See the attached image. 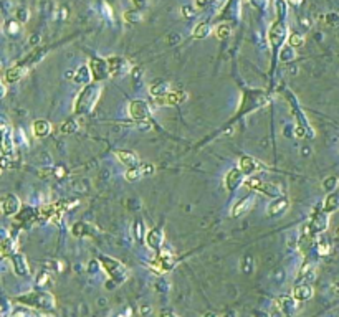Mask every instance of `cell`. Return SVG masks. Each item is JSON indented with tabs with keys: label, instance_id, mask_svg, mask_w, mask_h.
<instances>
[{
	"label": "cell",
	"instance_id": "obj_1",
	"mask_svg": "<svg viewBox=\"0 0 339 317\" xmlns=\"http://www.w3.org/2000/svg\"><path fill=\"white\" fill-rule=\"evenodd\" d=\"M101 89L103 88L99 83H93V85L86 86L75 99V107H73L75 114H86V112L93 111V107L96 106L99 96H101Z\"/></svg>",
	"mask_w": 339,
	"mask_h": 317
},
{
	"label": "cell",
	"instance_id": "obj_2",
	"mask_svg": "<svg viewBox=\"0 0 339 317\" xmlns=\"http://www.w3.org/2000/svg\"><path fill=\"white\" fill-rule=\"evenodd\" d=\"M99 263H101V268L106 271V275L110 276V279L114 281L116 284H123L124 281H128L129 269L121 261H118V259L103 254V256H99Z\"/></svg>",
	"mask_w": 339,
	"mask_h": 317
},
{
	"label": "cell",
	"instance_id": "obj_3",
	"mask_svg": "<svg viewBox=\"0 0 339 317\" xmlns=\"http://www.w3.org/2000/svg\"><path fill=\"white\" fill-rule=\"evenodd\" d=\"M15 301L23 304V306H32V307H37V309H42V311L53 309L55 302H56L55 297L51 296L50 293H46V291H35V293H30V294H25V296L17 297Z\"/></svg>",
	"mask_w": 339,
	"mask_h": 317
},
{
	"label": "cell",
	"instance_id": "obj_4",
	"mask_svg": "<svg viewBox=\"0 0 339 317\" xmlns=\"http://www.w3.org/2000/svg\"><path fill=\"white\" fill-rule=\"evenodd\" d=\"M128 112L133 117V121H136V123H144V121L151 119V107L142 99H134V101L129 103Z\"/></svg>",
	"mask_w": 339,
	"mask_h": 317
},
{
	"label": "cell",
	"instance_id": "obj_5",
	"mask_svg": "<svg viewBox=\"0 0 339 317\" xmlns=\"http://www.w3.org/2000/svg\"><path fill=\"white\" fill-rule=\"evenodd\" d=\"M245 185L249 187L250 190H256V192H260V193H265L267 197L278 198V195H280L278 185L268 184V182H263L262 179H256V177H249V179H245Z\"/></svg>",
	"mask_w": 339,
	"mask_h": 317
},
{
	"label": "cell",
	"instance_id": "obj_6",
	"mask_svg": "<svg viewBox=\"0 0 339 317\" xmlns=\"http://www.w3.org/2000/svg\"><path fill=\"white\" fill-rule=\"evenodd\" d=\"M149 264H151V268H154L158 273H167L176 266V258H174V254L171 251H159L158 258L153 259Z\"/></svg>",
	"mask_w": 339,
	"mask_h": 317
},
{
	"label": "cell",
	"instance_id": "obj_7",
	"mask_svg": "<svg viewBox=\"0 0 339 317\" xmlns=\"http://www.w3.org/2000/svg\"><path fill=\"white\" fill-rule=\"evenodd\" d=\"M3 137H2V169H7L10 155L14 154V136L7 124L2 126Z\"/></svg>",
	"mask_w": 339,
	"mask_h": 317
},
{
	"label": "cell",
	"instance_id": "obj_8",
	"mask_svg": "<svg viewBox=\"0 0 339 317\" xmlns=\"http://www.w3.org/2000/svg\"><path fill=\"white\" fill-rule=\"evenodd\" d=\"M328 225H329V218H328V213L323 210V211H315L310 220V233L311 236H316V234H321L323 232L328 230Z\"/></svg>",
	"mask_w": 339,
	"mask_h": 317
},
{
	"label": "cell",
	"instance_id": "obj_9",
	"mask_svg": "<svg viewBox=\"0 0 339 317\" xmlns=\"http://www.w3.org/2000/svg\"><path fill=\"white\" fill-rule=\"evenodd\" d=\"M106 63L108 69H110V76L113 78L124 76L131 69V64L126 62L124 58H121V56H110V58H106Z\"/></svg>",
	"mask_w": 339,
	"mask_h": 317
},
{
	"label": "cell",
	"instance_id": "obj_10",
	"mask_svg": "<svg viewBox=\"0 0 339 317\" xmlns=\"http://www.w3.org/2000/svg\"><path fill=\"white\" fill-rule=\"evenodd\" d=\"M238 167H240V170L245 173V175H253V173L263 170L265 164L260 162L258 159L251 157V155H243L240 159V162H238Z\"/></svg>",
	"mask_w": 339,
	"mask_h": 317
},
{
	"label": "cell",
	"instance_id": "obj_11",
	"mask_svg": "<svg viewBox=\"0 0 339 317\" xmlns=\"http://www.w3.org/2000/svg\"><path fill=\"white\" fill-rule=\"evenodd\" d=\"M0 208H2V213L7 216H14L20 211V198L14 193H7L5 197L2 198V203H0Z\"/></svg>",
	"mask_w": 339,
	"mask_h": 317
},
{
	"label": "cell",
	"instance_id": "obj_12",
	"mask_svg": "<svg viewBox=\"0 0 339 317\" xmlns=\"http://www.w3.org/2000/svg\"><path fill=\"white\" fill-rule=\"evenodd\" d=\"M224 184L228 190H235L238 189L242 184H245V173L240 170V167L230 169V170L225 173Z\"/></svg>",
	"mask_w": 339,
	"mask_h": 317
},
{
	"label": "cell",
	"instance_id": "obj_13",
	"mask_svg": "<svg viewBox=\"0 0 339 317\" xmlns=\"http://www.w3.org/2000/svg\"><path fill=\"white\" fill-rule=\"evenodd\" d=\"M187 93L184 91H171L167 96L162 98H156V104L158 106H177V104L187 101Z\"/></svg>",
	"mask_w": 339,
	"mask_h": 317
},
{
	"label": "cell",
	"instance_id": "obj_14",
	"mask_svg": "<svg viewBox=\"0 0 339 317\" xmlns=\"http://www.w3.org/2000/svg\"><path fill=\"white\" fill-rule=\"evenodd\" d=\"M146 243L151 250L159 251L160 246L164 245V230L160 227H154L151 228L146 234Z\"/></svg>",
	"mask_w": 339,
	"mask_h": 317
},
{
	"label": "cell",
	"instance_id": "obj_15",
	"mask_svg": "<svg viewBox=\"0 0 339 317\" xmlns=\"http://www.w3.org/2000/svg\"><path fill=\"white\" fill-rule=\"evenodd\" d=\"M90 69H91V75H93V80L99 83L101 80H104L108 75H110V69H108V63L106 60H93L90 63Z\"/></svg>",
	"mask_w": 339,
	"mask_h": 317
},
{
	"label": "cell",
	"instance_id": "obj_16",
	"mask_svg": "<svg viewBox=\"0 0 339 317\" xmlns=\"http://www.w3.org/2000/svg\"><path fill=\"white\" fill-rule=\"evenodd\" d=\"M255 205V197L253 195H249V197H243L242 200H238L235 203V207L232 208V216H242L253 208Z\"/></svg>",
	"mask_w": 339,
	"mask_h": 317
},
{
	"label": "cell",
	"instance_id": "obj_17",
	"mask_svg": "<svg viewBox=\"0 0 339 317\" xmlns=\"http://www.w3.org/2000/svg\"><path fill=\"white\" fill-rule=\"evenodd\" d=\"M172 91V86L171 83H167V81L164 80H158L154 81L153 85L149 86V94L153 98H162V96H167L169 93Z\"/></svg>",
	"mask_w": 339,
	"mask_h": 317
},
{
	"label": "cell",
	"instance_id": "obj_18",
	"mask_svg": "<svg viewBox=\"0 0 339 317\" xmlns=\"http://www.w3.org/2000/svg\"><path fill=\"white\" fill-rule=\"evenodd\" d=\"M296 302H298L296 299L291 296H280L276 299V304H278V307H280V311L286 316L294 314V311H296V307H298Z\"/></svg>",
	"mask_w": 339,
	"mask_h": 317
},
{
	"label": "cell",
	"instance_id": "obj_19",
	"mask_svg": "<svg viewBox=\"0 0 339 317\" xmlns=\"http://www.w3.org/2000/svg\"><path fill=\"white\" fill-rule=\"evenodd\" d=\"M12 268H14L17 276H25L28 275V266H27V258L22 253H14L12 254Z\"/></svg>",
	"mask_w": 339,
	"mask_h": 317
},
{
	"label": "cell",
	"instance_id": "obj_20",
	"mask_svg": "<svg viewBox=\"0 0 339 317\" xmlns=\"http://www.w3.org/2000/svg\"><path fill=\"white\" fill-rule=\"evenodd\" d=\"M288 207H290L288 198H286V197H278L270 203V205H268V215H270V216L281 215L283 211L288 210Z\"/></svg>",
	"mask_w": 339,
	"mask_h": 317
},
{
	"label": "cell",
	"instance_id": "obj_21",
	"mask_svg": "<svg viewBox=\"0 0 339 317\" xmlns=\"http://www.w3.org/2000/svg\"><path fill=\"white\" fill-rule=\"evenodd\" d=\"M51 129H53V126L46 119H37L32 124V132L35 137H46L51 132Z\"/></svg>",
	"mask_w": 339,
	"mask_h": 317
},
{
	"label": "cell",
	"instance_id": "obj_22",
	"mask_svg": "<svg viewBox=\"0 0 339 317\" xmlns=\"http://www.w3.org/2000/svg\"><path fill=\"white\" fill-rule=\"evenodd\" d=\"M116 157L119 159V162H123L128 167H134L139 162V155L134 150H128V149L116 150Z\"/></svg>",
	"mask_w": 339,
	"mask_h": 317
},
{
	"label": "cell",
	"instance_id": "obj_23",
	"mask_svg": "<svg viewBox=\"0 0 339 317\" xmlns=\"http://www.w3.org/2000/svg\"><path fill=\"white\" fill-rule=\"evenodd\" d=\"M293 297L296 299L298 302H305L308 299L313 297V288L311 284L308 283H303V284H298L296 288L293 291Z\"/></svg>",
	"mask_w": 339,
	"mask_h": 317
},
{
	"label": "cell",
	"instance_id": "obj_24",
	"mask_svg": "<svg viewBox=\"0 0 339 317\" xmlns=\"http://www.w3.org/2000/svg\"><path fill=\"white\" fill-rule=\"evenodd\" d=\"M323 210L328 215H331V213H334V211L339 210V192L328 193V197H326L324 202H323Z\"/></svg>",
	"mask_w": 339,
	"mask_h": 317
},
{
	"label": "cell",
	"instance_id": "obj_25",
	"mask_svg": "<svg viewBox=\"0 0 339 317\" xmlns=\"http://www.w3.org/2000/svg\"><path fill=\"white\" fill-rule=\"evenodd\" d=\"M268 38H270L271 45L273 46H278L285 38V27L281 23H275L273 27L270 28V33H268Z\"/></svg>",
	"mask_w": 339,
	"mask_h": 317
},
{
	"label": "cell",
	"instance_id": "obj_26",
	"mask_svg": "<svg viewBox=\"0 0 339 317\" xmlns=\"http://www.w3.org/2000/svg\"><path fill=\"white\" fill-rule=\"evenodd\" d=\"M91 78H93L91 69L86 68V66H81L80 69H76L75 76H73V81H75V83H80V85H90Z\"/></svg>",
	"mask_w": 339,
	"mask_h": 317
},
{
	"label": "cell",
	"instance_id": "obj_27",
	"mask_svg": "<svg viewBox=\"0 0 339 317\" xmlns=\"http://www.w3.org/2000/svg\"><path fill=\"white\" fill-rule=\"evenodd\" d=\"M25 75V69L20 66H14V68H8L5 71V76H3V81L7 83H17L22 76Z\"/></svg>",
	"mask_w": 339,
	"mask_h": 317
},
{
	"label": "cell",
	"instance_id": "obj_28",
	"mask_svg": "<svg viewBox=\"0 0 339 317\" xmlns=\"http://www.w3.org/2000/svg\"><path fill=\"white\" fill-rule=\"evenodd\" d=\"M80 129V123L76 119H68L67 123H63L60 126V132L62 134H73Z\"/></svg>",
	"mask_w": 339,
	"mask_h": 317
},
{
	"label": "cell",
	"instance_id": "obj_29",
	"mask_svg": "<svg viewBox=\"0 0 339 317\" xmlns=\"http://www.w3.org/2000/svg\"><path fill=\"white\" fill-rule=\"evenodd\" d=\"M144 175V173H142V170H141V167H129L128 170H126V173H124V179L128 180V182H136V180H139L141 179V177Z\"/></svg>",
	"mask_w": 339,
	"mask_h": 317
},
{
	"label": "cell",
	"instance_id": "obj_30",
	"mask_svg": "<svg viewBox=\"0 0 339 317\" xmlns=\"http://www.w3.org/2000/svg\"><path fill=\"white\" fill-rule=\"evenodd\" d=\"M338 185H339V179H338L336 175L326 177V179L323 180V189H324V190H326V192H328V193H331V192H336Z\"/></svg>",
	"mask_w": 339,
	"mask_h": 317
},
{
	"label": "cell",
	"instance_id": "obj_31",
	"mask_svg": "<svg viewBox=\"0 0 339 317\" xmlns=\"http://www.w3.org/2000/svg\"><path fill=\"white\" fill-rule=\"evenodd\" d=\"M301 276H303V279H306V281H315V277H316V268L313 266V264H305V268L301 269Z\"/></svg>",
	"mask_w": 339,
	"mask_h": 317
},
{
	"label": "cell",
	"instance_id": "obj_32",
	"mask_svg": "<svg viewBox=\"0 0 339 317\" xmlns=\"http://www.w3.org/2000/svg\"><path fill=\"white\" fill-rule=\"evenodd\" d=\"M208 33H210V27H208L207 23L197 25V27L194 28V32H192V35H194L195 38H205Z\"/></svg>",
	"mask_w": 339,
	"mask_h": 317
},
{
	"label": "cell",
	"instance_id": "obj_33",
	"mask_svg": "<svg viewBox=\"0 0 339 317\" xmlns=\"http://www.w3.org/2000/svg\"><path fill=\"white\" fill-rule=\"evenodd\" d=\"M0 250H2V254H3V256L14 253V241H12L10 238H3V240H2V245H0Z\"/></svg>",
	"mask_w": 339,
	"mask_h": 317
},
{
	"label": "cell",
	"instance_id": "obj_34",
	"mask_svg": "<svg viewBox=\"0 0 339 317\" xmlns=\"http://www.w3.org/2000/svg\"><path fill=\"white\" fill-rule=\"evenodd\" d=\"M71 233L75 234V236H85V234L88 233V228H86V223H76V225H73Z\"/></svg>",
	"mask_w": 339,
	"mask_h": 317
},
{
	"label": "cell",
	"instance_id": "obj_35",
	"mask_svg": "<svg viewBox=\"0 0 339 317\" xmlns=\"http://www.w3.org/2000/svg\"><path fill=\"white\" fill-rule=\"evenodd\" d=\"M124 19L133 23V21H141V20H142V15L139 14L137 10H128V12L124 14Z\"/></svg>",
	"mask_w": 339,
	"mask_h": 317
},
{
	"label": "cell",
	"instance_id": "obj_36",
	"mask_svg": "<svg viewBox=\"0 0 339 317\" xmlns=\"http://www.w3.org/2000/svg\"><path fill=\"white\" fill-rule=\"evenodd\" d=\"M215 35L220 38V40H225V38L230 35V27H228V25H219V27H217Z\"/></svg>",
	"mask_w": 339,
	"mask_h": 317
},
{
	"label": "cell",
	"instance_id": "obj_37",
	"mask_svg": "<svg viewBox=\"0 0 339 317\" xmlns=\"http://www.w3.org/2000/svg\"><path fill=\"white\" fill-rule=\"evenodd\" d=\"M303 40H305V38L299 33H291L288 42H290V46H299V45H303Z\"/></svg>",
	"mask_w": 339,
	"mask_h": 317
},
{
	"label": "cell",
	"instance_id": "obj_38",
	"mask_svg": "<svg viewBox=\"0 0 339 317\" xmlns=\"http://www.w3.org/2000/svg\"><path fill=\"white\" fill-rule=\"evenodd\" d=\"M293 58H294V51L291 50V46H290V48H285L283 51H281V55H280V60H281V62H286V63L291 62Z\"/></svg>",
	"mask_w": 339,
	"mask_h": 317
},
{
	"label": "cell",
	"instance_id": "obj_39",
	"mask_svg": "<svg viewBox=\"0 0 339 317\" xmlns=\"http://www.w3.org/2000/svg\"><path fill=\"white\" fill-rule=\"evenodd\" d=\"M20 30V27H19V23H17V21H14V20H10V21H7V25H5V32L8 33V35H14V33H17Z\"/></svg>",
	"mask_w": 339,
	"mask_h": 317
},
{
	"label": "cell",
	"instance_id": "obj_40",
	"mask_svg": "<svg viewBox=\"0 0 339 317\" xmlns=\"http://www.w3.org/2000/svg\"><path fill=\"white\" fill-rule=\"evenodd\" d=\"M136 238L137 240H144V225H142V220L136 221Z\"/></svg>",
	"mask_w": 339,
	"mask_h": 317
},
{
	"label": "cell",
	"instance_id": "obj_41",
	"mask_svg": "<svg viewBox=\"0 0 339 317\" xmlns=\"http://www.w3.org/2000/svg\"><path fill=\"white\" fill-rule=\"evenodd\" d=\"M141 170H142V173H144V175H154L156 167L151 162H146V164H142V166H141Z\"/></svg>",
	"mask_w": 339,
	"mask_h": 317
},
{
	"label": "cell",
	"instance_id": "obj_42",
	"mask_svg": "<svg viewBox=\"0 0 339 317\" xmlns=\"http://www.w3.org/2000/svg\"><path fill=\"white\" fill-rule=\"evenodd\" d=\"M318 251H319V254H328L329 251H331V245H329V243H326V241H319L318 243Z\"/></svg>",
	"mask_w": 339,
	"mask_h": 317
},
{
	"label": "cell",
	"instance_id": "obj_43",
	"mask_svg": "<svg viewBox=\"0 0 339 317\" xmlns=\"http://www.w3.org/2000/svg\"><path fill=\"white\" fill-rule=\"evenodd\" d=\"M156 288H158L159 291H169V283L164 277H159V281L156 283Z\"/></svg>",
	"mask_w": 339,
	"mask_h": 317
},
{
	"label": "cell",
	"instance_id": "obj_44",
	"mask_svg": "<svg viewBox=\"0 0 339 317\" xmlns=\"http://www.w3.org/2000/svg\"><path fill=\"white\" fill-rule=\"evenodd\" d=\"M159 317H179L172 309H160Z\"/></svg>",
	"mask_w": 339,
	"mask_h": 317
},
{
	"label": "cell",
	"instance_id": "obj_45",
	"mask_svg": "<svg viewBox=\"0 0 339 317\" xmlns=\"http://www.w3.org/2000/svg\"><path fill=\"white\" fill-rule=\"evenodd\" d=\"M12 317H30V316H28V311L19 309V311H14V312H12Z\"/></svg>",
	"mask_w": 339,
	"mask_h": 317
},
{
	"label": "cell",
	"instance_id": "obj_46",
	"mask_svg": "<svg viewBox=\"0 0 339 317\" xmlns=\"http://www.w3.org/2000/svg\"><path fill=\"white\" fill-rule=\"evenodd\" d=\"M250 261H253V259H251V256L247 254L245 256V273H251V271H253V268H250Z\"/></svg>",
	"mask_w": 339,
	"mask_h": 317
},
{
	"label": "cell",
	"instance_id": "obj_47",
	"mask_svg": "<svg viewBox=\"0 0 339 317\" xmlns=\"http://www.w3.org/2000/svg\"><path fill=\"white\" fill-rule=\"evenodd\" d=\"M17 12H19V17H20L22 21H27V19H28V12L25 10V8H19Z\"/></svg>",
	"mask_w": 339,
	"mask_h": 317
},
{
	"label": "cell",
	"instance_id": "obj_48",
	"mask_svg": "<svg viewBox=\"0 0 339 317\" xmlns=\"http://www.w3.org/2000/svg\"><path fill=\"white\" fill-rule=\"evenodd\" d=\"M182 14H184L185 17H194V8L192 7H182Z\"/></svg>",
	"mask_w": 339,
	"mask_h": 317
},
{
	"label": "cell",
	"instance_id": "obj_49",
	"mask_svg": "<svg viewBox=\"0 0 339 317\" xmlns=\"http://www.w3.org/2000/svg\"><path fill=\"white\" fill-rule=\"evenodd\" d=\"M294 131H296V137H305V127L301 124H298Z\"/></svg>",
	"mask_w": 339,
	"mask_h": 317
},
{
	"label": "cell",
	"instance_id": "obj_50",
	"mask_svg": "<svg viewBox=\"0 0 339 317\" xmlns=\"http://www.w3.org/2000/svg\"><path fill=\"white\" fill-rule=\"evenodd\" d=\"M253 317H270L267 312H262V311H255L253 312Z\"/></svg>",
	"mask_w": 339,
	"mask_h": 317
},
{
	"label": "cell",
	"instance_id": "obj_51",
	"mask_svg": "<svg viewBox=\"0 0 339 317\" xmlns=\"http://www.w3.org/2000/svg\"><path fill=\"white\" fill-rule=\"evenodd\" d=\"M7 94V81H3L2 83V96H5Z\"/></svg>",
	"mask_w": 339,
	"mask_h": 317
},
{
	"label": "cell",
	"instance_id": "obj_52",
	"mask_svg": "<svg viewBox=\"0 0 339 317\" xmlns=\"http://www.w3.org/2000/svg\"><path fill=\"white\" fill-rule=\"evenodd\" d=\"M207 2H208V0H195V3H197L199 7H203V5H205Z\"/></svg>",
	"mask_w": 339,
	"mask_h": 317
},
{
	"label": "cell",
	"instance_id": "obj_53",
	"mask_svg": "<svg viewBox=\"0 0 339 317\" xmlns=\"http://www.w3.org/2000/svg\"><path fill=\"white\" fill-rule=\"evenodd\" d=\"M55 175H58V177H63V169H62V167H58V169H56Z\"/></svg>",
	"mask_w": 339,
	"mask_h": 317
},
{
	"label": "cell",
	"instance_id": "obj_54",
	"mask_svg": "<svg viewBox=\"0 0 339 317\" xmlns=\"http://www.w3.org/2000/svg\"><path fill=\"white\" fill-rule=\"evenodd\" d=\"M203 317H217V314H215V312H205Z\"/></svg>",
	"mask_w": 339,
	"mask_h": 317
},
{
	"label": "cell",
	"instance_id": "obj_55",
	"mask_svg": "<svg viewBox=\"0 0 339 317\" xmlns=\"http://www.w3.org/2000/svg\"><path fill=\"white\" fill-rule=\"evenodd\" d=\"M334 289H339V283H338V284H334Z\"/></svg>",
	"mask_w": 339,
	"mask_h": 317
},
{
	"label": "cell",
	"instance_id": "obj_56",
	"mask_svg": "<svg viewBox=\"0 0 339 317\" xmlns=\"http://www.w3.org/2000/svg\"><path fill=\"white\" fill-rule=\"evenodd\" d=\"M338 236H339V230H338Z\"/></svg>",
	"mask_w": 339,
	"mask_h": 317
}]
</instances>
